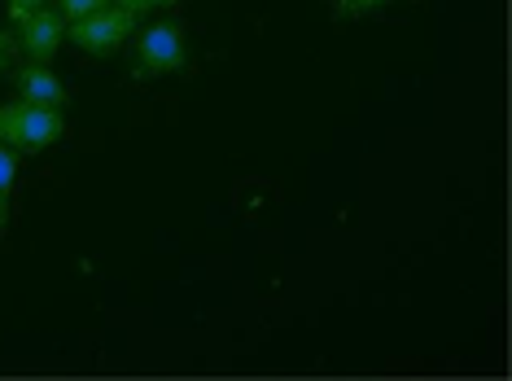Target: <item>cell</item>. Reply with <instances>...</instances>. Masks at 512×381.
<instances>
[{"mask_svg": "<svg viewBox=\"0 0 512 381\" xmlns=\"http://www.w3.org/2000/svg\"><path fill=\"white\" fill-rule=\"evenodd\" d=\"M184 31L176 22H154V27L141 31V40H136V66H141V75H171L184 66Z\"/></svg>", "mask_w": 512, "mask_h": 381, "instance_id": "3957f363", "label": "cell"}, {"mask_svg": "<svg viewBox=\"0 0 512 381\" xmlns=\"http://www.w3.org/2000/svg\"><path fill=\"white\" fill-rule=\"evenodd\" d=\"M110 5H119V9H127V14H149V9H154V0H110Z\"/></svg>", "mask_w": 512, "mask_h": 381, "instance_id": "30bf717a", "label": "cell"}, {"mask_svg": "<svg viewBox=\"0 0 512 381\" xmlns=\"http://www.w3.org/2000/svg\"><path fill=\"white\" fill-rule=\"evenodd\" d=\"M132 27H136V14H127V9H119V5H106V9H97V14H88V18L66 22V36H71L84 53L106 57V53L119 49L127 36H132Z\"/></svg>", "mask_w": 512, "mask_h": 381, "instance_id": "7a4b0ae2", "label": "cell"}, {"mask_svg": "<svg viewBox=\"0 0 512 381\" xmlns=\"http://www.w3.org/2000/svg\"><path fill=\"white\" fill-rule=\"evenodd\" d=\"M49 0H9V18H27V14H36V9H44Z\"/></svg>", "mask_w": 512, "mask_h": 381, "instance_id": "9c48e42d", "label": "cell"}, {"mask_svg": "<svg viewBox=\"0 0 512 381\" xmlns=\"http://www.w3.org/2000/svg\"><path fill=\"white\" fill-rule=\"evenodd\" d=\"M14 176H18V149L0 141V233L9 228V198H14Z\"/></svg>", "mask_w": 512, "mask_h": 381, "instance_id": "8992f818", "label": "cell"}, {"mask_svg": "<svg viewBox=\"0 0 512 381\" xmlns=\"http://www.w3.org/2000/svg\"><path fill=\"white\" fill-rule=\"evenodd\" d=\"M66 119L62 110L53 106H31V101H9L0 106V141L18 154H36V149H49L53 141H62Z\"/></svg>", "mask_w": 512, "mask_h": 381, "instance_id": "6da1fadb", "label": "cell"}, {"mask_svg": "<svg viewBox=\"0 0 512 381\" xmlns=\"http://www.w3.org/2000/svg\"><path fill=\"white\" fill-rule=\"evenodd\" d=\"M18 27V49L27 53V62H44L49 66L57 49H62V36H66V18L57 14V9H36V14H27V18H18L14 22Z\"/></svg>", "mask_w": 512, "mask_h": 381, "instance_id": "277c9868", "label": "cell"}, {"mask_svg": "<svg viewBox=\"0 0 512 381\" xmlns=\"http://www.w3.org/2000/svg\"><path fill=\"white\" fill-rule=\"evenodd\" d=\"M381 5H394V0H333L337 18H364V14H372V9H381Z\"/></svg>", "mask_w": 512, "mask_h": 381, "instance_id": "ba28073f", "label": "cell"}, {"mask_svg": "<svg viewBox=\"0 0 512 381\" xmlns=\"http://www.w3.org/2000/svg\"><path fill=\"white\" fill-rule=\"evenodd\" d=\"M18 88V101H31V106H53V110H66V84L57 79L44 62H27L14 79Z\"/></svg>", "mask_w": 512, "mask_h": 381, "instance_id": "5b68a950", "label": "cell"}, {"mask_svg": "<svg viewBox=\"0 0 512 381\" xmlns=\"http://www.w3.org/2000/svg\"><path fill=\"white\" fill-rule=\"evenodd\" d=\"M14 49H18V40L0 31V71H5V66H9V57H14Z\"/></svg>", "mask_w": 512, "mask_h": 381, "instance_id": "8fae6325", "label": "cell"}, {"mask_svg": "<svg viewBox=\"0 0 512 381\" xmlns=\"http://www.w3.org/2000/svg\"><path fill=\"white\" fill-rule=\"evenodd\" d=\"M154 5H162V9H171V5H180V0H154Z\"/></svg>", "mask_w": 512, "mask_h": 381, "instance_id": "7c38bea8", "label": "cell"}, {"mask_svg": "<svg viewBox=\"0 0 512 381\" xmlns=\"http://www.w3.org/2000/svg\"><path fill=\"white\" fill-rule=\"evenodd\" d=\"M110 0H57V14H62L66 22H75V18H88V14H97V9H106Z\"/></svg>", "mask_w": 512, "mask_h": 381, "instance_id": "52a82bcc", "label": "cell"}]
</instances>
